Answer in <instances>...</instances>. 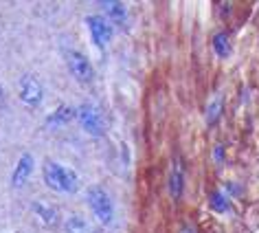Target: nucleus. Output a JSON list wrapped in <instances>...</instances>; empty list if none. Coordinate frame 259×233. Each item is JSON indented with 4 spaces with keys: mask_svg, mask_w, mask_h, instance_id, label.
<instances>
[{
    "mask_svg": "<svg viewBox=\"0 0 259 233\" xmlns=\"http://www.w3.org/2000/svg\"><path fill=\"white\" fill-rule=\"evenodd\" d=\"M185 165H183V159L176 157L171 163V170H169V180H167V187H169V193L174 200H180L183 198V191H185Z\"/></svg>",
    "mask_w": 259,
    "mask_h": 233,
    "instance_id": "obj_8",
    "label": "nucleus"
},
{
    "mask_svg": "<svg viewBox=\"0 0 259 233\" xmlns=\"http://www.w3.org/2000/svg\"><path fill=\"white\" fill-rule=\"evenodd\" d=\"M101 11L106 14V18L112 24H123L127 18V9L123 3H114V0H101Z\"/></svg>",
    "mask_w": 259,
    "mask_h": 233,
    "instance_id": "obj_11",
    "label": "nucleus"
},
{
    "mask_svg": "<svg viewBox=\"0 0 259 233\" xmlns=\"http://www.w3.org/2000/svg\"><path fill=\"white\" fill-rule=\"evenodd\" d=\"M73 119H77V108L70 106V103H62V106H57L51 114H47L44 124L55 130V128H62L64 124H70Z\"/></svg>",
    "mask_w": 259,
    "mask_h": 233,
    "instance_id": "obj_9",
    "label": "nucleus"
},
{
    "mask_svg": "<svg viewBox=\"0 0 259 233\" xmlns=\"http://www.w3.org/2000/svg\"><path fill=\"white\" fill-rule=\"evenodd\" d=\"M31 211H33V216L40 220L44 226H55L60 222V213L51 203H44V200H33L31 203Z\"/></svg>",
    "mask_w": 259,
    "mask_h": 233,
    "instance_id": "obj_10",
    "label": "nucleus"
},
{
    "mask_svg": "<svg viewBox=\"0 0 259 233\" xmlns=\"http://www.w3.org/2000/svg\"><path fill=\"white\" fill-rule=\"evenodd\" d=\"M222 108H224V97H222V93L213 95L211 101H209V106H206V110H204V124L206 126L215 124V121L220 119V114H222Z\"/></svg>",
    "mask_w": 259,
    "mask_h": 233,
    "instance_id": "obj_12",
    "label": "nucleus"
},
{
    "mask_svg": "<svg viewBox=\"0 0 259 233\" xmlns=\"http://www.w3.org/2000/svg\"><path fill=\"white\" fill-rule=\"evenodd\" d=\"M86 203L90 207V211L95 213V218L101 224H110L114 220V205L110 193L103 189L101 185H90L86 189Z\"/></svg>",
    "mask_w": 259,
    "mask_h": 233,
    "instance_id": "obj_2",
    "label": "nucleus"
},
{
    "mask_svg": "<svg viewBox=\"0 0 259 233\" xmlns=\"http://www.w3.org/2000/svg\"><path fill=\"white\" fill-rule=\"evenodd\" d=\"M3 97H5V93H3V86H0V99H3Z\"/></svg>",
    "mask_w": 259,
    "mask_h": 233,
    "instance_id": "obj_18",
    "label": "nucleus"
},
{
    "mask_svg": "<svg viewBox=\"0 0 259 233\" xmlns=\"http://www.w3.org/2000/svg\"><path fill=\"white\" fill-rule=\"evenodd\" d=\"M180 233H196V231H193V229H191V226H185V229H183V231H180Z\"/></svg>",
    "mask_w": 259,
    "mask_h": 233,
    "instance_id": "obj_17",
    "label": "nucleus"
},
{
    "mask_svg": "<svg viewBox=\"0 0 259 233\" xmlns=\"http://www.w3.org/2000/svg\"><path fill=\"white\" fill-rule=\"evenodd\" d=\"M35 170V159L31 152H22L20 159L16 161L14 170H11V176H9V183L14 189H22L27 185V180L31 178V174Z\"/></svg>",
    "mask_w": 259,
    "mask_h": 233,
    "instance_id": "obj_7",
    "label": "nucleus"
},
{
    "mask_svg": "<svg viewBox=\"0 0 259 233\" xmlns=\"http://www.w3.org/2000/svg\"><path fill=\"white\" fill-rule=\"evenodd\" d=\"M209 205H211V209H213V211H218V213H226V211L231 209L229 196H226L224 191H213V193H211V198H209Z\"/></svg>",
    "mask_w": 259,
    "mask_h": 233,
    "instance_id": "obj_15",
    "label": "nucleus"
},
{
    "mask_svg": "<svg viewBox=\"0 0 259 233\" xmlns=\"http://www.w3.org/2000/svg\"><path fill=\"white\" fill-rule=\"evenodd\" d=\"M64 57H66V66H68V70H70V75H73L79 84H90V82L95 80V68H93V64H90V60L81 53V51L68 49L66 53H64Z\"/></svg>",
    "mask_w": 259,
    "mask_h": 233,
    "instance_id": "obj_4",
    "label": "nucleus"
},
{
    "mask_svg": "<svg viewBox=\"0 0 259 233\" xmlns=\"http://www.w3.org/2000/svg\"><path fill=\"white\" fill-rule=\"evenodd\" d=\"M86 27L90 31V37H93V42L99 49L108 47L110 40H112V33H114V31H112V22H110L106 16H99V14L86 16Z\"/></svg>",
    "mask_w": 259,
    "mask_h": 233,
    "instance_id": "obj_6",
    "label": "nucleus"
},
{
    "mask_svg": "<svg viewBox=\"0 0 259 233\" xmlns=\"http://www.w3.org/2000/svg\"><path fill=\"white\" fill-rule=\"evenodd\" d=\"M14 233H20V231H14Z\"/></svg>",
    "mask_w": 259,
    "mask_h": 233,
    "instance_id": "obj_19",
    "label": "nucleus"
},
{
    "mask_svg": "<svg viewBox=\"0 0 259 233\" xmlns=\"http://www.w3.org/2000/svg\"><path fill=\"white\" fill-rule=\"evenodd\" d=\"M64 229H66V233H90L88 222L81 216H77V213L64 220Z\"/></svg>",
    "mask_w": 259,
    "mask_h": 233,
    "instance_id": "obj_14",
    "label": "nucleus"
},
{
    "mask_svg": "<svg viewBox=\"0 0 259 233\" xmlns=\"http://www.w3.org/2000/svg\"><path fill=\"white\" fill-rule=\"evenodd\" d=\"M213 51H215L218 57H229L233 53V47H231V40H229V33H215L213 37Z\"/></svg>",
    "mask_w": 259,
    "mask_h": 233,
    "instance_id": "obj_13",
    "label": "nucleus"
},
{
    "mask_svg": "<svg viewBox=\"0 0 259 233\" xmlns=\"http://www.w3.org/2000/svg\"><path fill=\"white\" fill-rule=\"evenodd\" d=\"M213 159H215L218 165H222V161H224V147H222V145H215V147H213Z\"/></svg>",
    "mask_w": 259,
    "mask_h": 233,
    "instance_id": "obj_16",
    "label": "nucleus"
},
{
    "mask_svg": "<svg viewBox=\"0 0 259 233\" xmlns=\"http://www.w3.org/2000/svg\"><path fill=\"white\" fill-rule=\"evenodd\" d=\"M18 97H20V101L27 108H37L42 103V99H44L42 82L37 80L33 73L22 75L20 82H18Z\"/></svg>",
    "mask_w": 259,
    "mask_h": 233,
    "instance_id": "obj_5",
    "label": "nucleus"
},
{
    "mask_svg": "<svg viewBox=\"0 0 259 233\" xmlns=\"http://www.w3.org/2000/svg\"><path fill=\"white\" fill-rule=\"evenodd\" d=\"M77 121H79L81 130L90 137H103L106 134V121H103L99 108L95 103L83 101L81 106H77Z\"/></svg>",
    "mask_w": 259,
    "mask_h": 233,
    "instance_id": "obj_3",
    "label": "nucleus"
},
{
    "mask_svg": "<svg viewBox=\"0 0 259 233\" xmlns=\"http://www.w3.org/2000/svg\"><path fill=\"white\" fill-rule=\"evenodd\" d=\"M42 178L44 185L57 193H75L79 189V176L70 167H64L55 161H44L42 163Z\"/></svg>",
    "mask_w": 259,
    "mask_h": 233,
    "instance_id": "obj_1",
    "label": "nucleus"
}]
</instances>
